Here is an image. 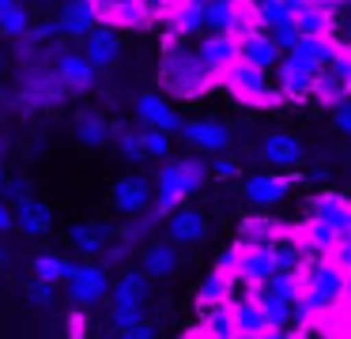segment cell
I'll return each mask as SVG.
<instances>
[{
    "mask_svg": "<svg viewBox=\"0 0 351 339\" xmlns=\"http://www.w3.org/2000/svg\"><path fill=\"white\" fill-rule=\"evenodd\" d=\"M298 173L291 170V173H280V170H257V173H250V177L242 181V196H245V203L250 208H276V203H283L291 196V188L298 185Z\"/></svg>",
    "mask_w": 351,
    "mask_h": 339,
    "instance_id": "obj_6",
    "label": "cell"
},
{
    "mask_svg": "<svg viewBox=\"0 0 351 339\" xmlns=\"http://www.w3.org/2000/svg\"><path fill=\"white\" fill-rule=\"evenodd\" d=\"M80 53H84L99 72H106V68H114L117 60H121V34L110 30V27H95L91 34L80 42Z\"/></svg>",
    "mask_w": 351,
    "mask_h": 339,
    "instance_id": "obj_21",
    "label": "cell"
},
{
    "mask_svg": "<svg viewBox=\"0 0 351 339\" xmlns=\"http://www.w3.org/2000/svg\"><path fill=\"white\" fill-rule=\"evenodd\" d=\"M178 264H182V253L170 238H152L147 245H140V271L152 283L155 279H170L178 271Z\"/></svg>",
    "mask_w": 351,
    "mask_h": 339,
    "instance_id": "obj_17",
    "label": "cell"
},
{
    "mask_svg": "<svg viewBox=\"0 0 351 339\" xmlns=\"http://www.w3.org/2000/svg\"><path fill=\"white\" fill-rule=\"evenodd\" d=\"M147 294H152V279L140 268L121 271L117 283H110V298H114V309H144Z\"/></svg>",
    "mask_w": 351,
    "mask_h": 339,
    "instance_id": "obj_22",
    "label": "cell"
},
{
    "mask_svg": "<svg viewBox=\"0 0 351 339\" xmlns=\"http://www.w3.org/2000/svg\"><path fill=\"white\" fill-rule=\"evenodd\" d=\"M152 200H155V185L144 173H125V177H117L114 188H110V203H114V211H121L125 218L144 211V208H152Z\"/></svg>",
    "mask_w": 351,
    "mask_h": 339,
    "instance_id": "obj_14",
    "label": "cell"
},
{
    "mask_svg": "<svg viewBox=\"0 0 351 339\" xmlns=\"http://www.w3.org/2000/svg\"><path fill=\"white\" fill-rule=\"evenodd\" d=\"M76 264H80V260H72V256L38 253V256L31 260V279H38V283H53V286H61V283H69V279H72Z\"/></svg>",
    "mask_w": 351,
    "mask_h": 339,
    "instance_id": "obj_28",
    "label": "cell"
},
{
    "mask_svg": "<svg viewBox=\"0 0 351 339\" xmlns=\"http://www.w3.org/2000/svg\"><path fill=\"white\" fill-rule=\"evenodd\" d=\"M162 226H167V238L174 241V245H204L208 241V215L197 208H178L170 211L167 218H162Z\"/></svg>",
    "mask_w": 351,
    "mask_h": 339,
    "instance_id": "obj_16",
    "label": "cell"
},
{
    "mask_svg": "<svg viewBox=\"0 0 351 339\" xmlns=\"http://www.w3.org/2000/svg\"><path fill=\"white\" fill-rule=\"evenodd\" d=\"M332 128H336L340 136H351V98L332 110Z\"/></svg>",
    "mask_w": 351,
    "mask_h": 339,
    "instance_id": "obj_49",
    "label": "cell"
},
{
    "mask_svg": "<svg viewBox=\"0 0 351 339\" xmlns=\"http://www.w3.org/2000/svg\"><path fill=\"white\" fill-rule=\"evenodd\" d=\"M76 140H80V147H106L110 143V117L106 113H99V110H84L76 117Z\"/></svg>",
    "mask_w": 351,
    "mask_h": 339,
    "instance_id": "obj_31",
    "label": "cell"
},
{
    "mask_svg": "<svg viewBox=\"0 0 351 339\" xmlns=\"http://www.w3.org/2000/svg\"><path fill=\"white\" fill-rule=\"evenodd\" d=\"M193 49H197L200 60H204L208 72L215 75V83H219L223 75L238 64V38H230V34H212V30H204Z\"/></svg>",
    "mask_w": 351,
    "mask_h": 339,
    "instance_id": "obj_13",
    "label": "cell"
},
{
    "mask_svg": "<svg viewBox=\"0 0 351 339\" xmlns=\"http://www.w3.org/2000/svg\"><path fill=\"white\" fill-rule=\"evenodd\" d=\"M110 140L117 143V151H121L125 162L140 166L144 162V147H140V125L136 121H129V125H121V121H110Z\"/></svg>",
    "mask_w": 351,
    "mask_h": 339,
    "instance_id": "obj_32",
    "label": "cell"
},
{
    "mask_svg": "<svg viewBox=\"0 0 351 339\" xmlns=\"http://www.w3.org/2000/svg\"><path fill=\"white\" fill-rule=\"evenodd\" d=\"M4 230H16V215H12V203L0 200V234Z\"/></svg>",
    "mask_w": 351,
    "mask_h": 339,
    "instance_id": "obj_51",
    "label": "cell"
},
{
    "mask_svg": "<svg viewBox=\"0 0 351 339\" xmlns=\"http://www.w3.org/2000/svg\"><path fill=\"white\" fill-rule=\"evenodd\" d=\"M27 298L34 301V305H53L57 301V286L53 283H38V279H31V283H27Z\"/></svg>",
    "mask_w": 351,
    "mask_h": 339,
    "instance_id": "obj_45",
    "label": "cell"
},
{
    "mask_svg": "<svg viewBox=\"0 0 351 339\" xmlns=\"http://www.w3.org/2000/svg\"><path fill=\"white\" fill-rule=\"evenodd\" d=\"M261 87H268V75L257 72V68H250V64H242V60H238V64L219 79V90H227L234 102H238V98H245L250 90H261Z\"/></svg>",
    "mask_w": 351,
    "mask_h": 339,
    "instance_id": "obj_30",
    "label": "cell"
},
{
    "mask_svg": "<svg viewBox=\"0 0 351 339\" xmlns=\"http://www.w3.org/2000/svg\"><path fill=\"white\" fill-rule=\"evenodd\" d=\"M132 117L140 128H159L167 136H178L185 125V117H178V110L170 105V98L162 90H140L136 102H132Z\"/></svg>",
    "mask_w": 351,
    "mask_h": 339,
    "instance_id": "obj_8",
    "label": "cell"
},
{
    "mask_svg": "<svg viewBox=\"0 0 351 339\" xmlns=\"http://www.w3.org/2000/svg\"><path fill=\"white\" fill-rule=\"evenodd\" d=\"M265 34L272 38V42L280 45L283 53H287L291 45H295L298 38H302V30H298V19H295V15H283V19H276L272 27H265Z\"/></svg>",
    "mask_w": 351,
    "mask_h": 339,
    "instance_id": "obj_38",
    "label": "cell"
},
{
    "mask_svg": "<svg viewBox=\"0 0 351 339\" xmlns=\"http://www.w3.org/2000/svg\"><path fill=\"white\" fill-rule=\"evenodd\" d=\"M295 19H298V30L313 38H336V30H340L336 27V12H325V8H306Z\"/></svg>",
    "mask_w": 351,
    "mask_h": 339,
    "instance_id": "obj_36",
    "label": "cell"
},
{
    "mask_svg": "<svg viewBox=\"0 0 351 339\" xmlns=\"http://www.w3.org/2000/svg\"><path fill=\"white\" fill-rule=\"evenodd\" d=\"M343 275L348 271L332 260V256H306L298 268V283H302V298H310L317 309H332L343 301Z\"/></svg>",
    "mask_w": 351,
    "mask_h": 339,
    "instance_id": "obj_4",
    "label": "cell"
},
{
    "mask_svg": "<svg viewBox=\"0 0 351 339\" xmlns=\"http://www.w3.org/2000/svg\"><path fill=\"white\" fill-rule=\"evenodd\" d=\"M12 215H16V230L27 234V238H42V234H49V226H53V208H49L46 200H34V196L19 200L16 208H12Z\"/></svg>",
    "mask_w": 351,
    "mask_h": 339,
    "instance_id": "obj_24",
    "label": "cell"
},
{
    "mask_svg": "<svg viewBox=\"0 0 351 339\" xmlns=\"http://www.w3.org/2000/svg\"><path fill=\"white\" fill-rule=\"evenodd\" d=\"M49 53H53V72H57V79L64 83V90H69V95H91L95 83H99V68H95L80 49H72L64 38L49 42Z\"/></svg>",
    "mask_w": 351,
    "mask_h": 339,
    "instance_id": "obj_5",
    "label": "cell"
},
{
    "mask_svg": "<svg viewBox=\"0 0 351 339\" xmlns=\"http://www.w3.org/2000/svg\"><path fill=\"white\" fill-rule=\"evenodd\" d=\"M106 241H114V230H110L106 223H72L69 226V245L76 249V256H84V260H99Z\"/></svg>",
    "mask_w": 351,
    "mask_h": 339,
    "instance_id": "obj_23",
    "label": "cell"
},
{
    "mask_svg": "<svg viewBox=\"0 0 351 339\" xmlns=\"http://www.w3.org/2000/svg\"><path fill=\"white\" fill-rule=\"evenodd\" d=\"M348 19H351V0H348Z\"/></svg>",
    "mask_w": 351,
    "mask_h": 339,
    "instance_id": "obj_57",
    "label": "cell"
},
{
    "mask_svg": "<svg viewBox=\"0 0 351 339\" xmlns=\"http://www.w3.org/2000/svg\"><path fill=\"white\" fill-rule=\"evenodd\" d=\"M4 181H8V173H4V166H0V188H4Z\"/></svg>",
    "mask_w": 351,
    "mask_h": 339,
    "instance_id": "obj_56",
    "label": "cell"
},
{
    "mask_svg": "<svg viewBox=\"0 0 351 339\" xmlns=\"http://www.w3.org/2000/svg\"><path fill=\"white\" fill-rule=\"evenodd\" d=\"M261 162H265L268 170L291 173L306 162V147H302V140L291 136V132H268L265 140H261Z\"/></svg>",
    "mask_w": 351,
    "mask_h": 339,
    "instance_id": "obj_12",
    "label": "cell"
},
{
    "mask_svg": "<svg viewBox=\"0 0 351 339\" xmlns=\"http://www.w3.org/2000/svg\"><path fill=\"white\" fill-rule=\"evenodd\" d=\"M117 339H155V324L152 321H140V324H132V328L117 331Z\"/></svg>",
    "mask_w": 351,
    "mask_h": 339,
    "instance_id": "obj_50",
    "label": "cell"
},
{
    "mask_svg": "<svg viewBox=\"0 0 351 339\" xmlns=\"http://www.w3.org/2000/svg\"><path fill=\"white\" fill-rule=\"evenodd\" d=\"M208 177H212V170H208L204 155L167 158V162L159 166V173L152 177V185H155V208H159L162 215L185 208V203H189V196L204 188Z\"/></svg>",
    "mask_w": 351,
    "mask_h": 339,
    "instance_id": "obj_2",
    "label": "cell"
},
{
    "mask_svg": "<svg viewBox=\"0 0 351 339\" xmlns=\"http://www.w3.org/2000/svg\"><path fill=\"white\" fill-rule=\"evenodd\" d=\"M242 0H208L204 4V30L212 34H230V23H234Z\"/></svg>",
    "mask_w": 351,
    "mask_h": 339,
    "instance_id": "obj_35",
    "label": "cell"
},
{
    "mask_svg": "<svg viewBox=\"0 0 351 339\" xmlns=\"http://www.w3.org/2000/svg\"><path fill=\"white\" fill-rule=\"evenodd\" d=\"M12 260V253H8V249H0V264H8Z\"/></svg>",
    "mask_w": 351,
    "mask_h": 339,
    "instance_id": "obj_55",
    "label": "cell"
},
{
    "mask_svg": "<svg viewBox=\"0 0 351 339\" xmlns=\"http://www.w3.org/2000/svg\"><path fill=\"white\" fill-rule=\"evenodd\" d=\"M174 136H167V132H159V128H140V147H144V155L147 158H159V162H167L170 158V151H174Z\"/></svg>",
    "mask_w": 351,
    "mask_h": 339,
    "instance_id": "obj_37",
    "label": "cell"
},
{
    "mask_svg": "<svg viewBox=\"0 0 351 339\" xmlns=\"http://www.w3.org/2000/svg\"><path fill=\"white\" fill-rule=\"evenodd\" d=\"M328 256H332V260L340 264L343 271H351V230H343V234H340V241H336V249H332Z\"/></svg>",
    "mask_w": 351,
    "mask_h": 339,
    "instance_id": "obj_48",
    "label": "cell"
},
{
    "mask_svg": "<svg viewBox=\"0 0 351 339\" xmlns=\"http://www.w3.org/2000/svg\"><path fill=\"white\" fill-rule=\"evenodd\" d=\"M185 339H208V336H204V328L197 324V328H189V331H185Z\"/></svg>",
    "mask_w": 351,
    "mask_h": 339,
    "instance_id": "obj_52",
    "label": "cell"
},
{
    "mask_svg": "<svg viewBox=\"0 0 351 339\" xmlns=\"http://www.w3.org/2000/svg\"><path fill=\"white\" fill-rule=\"evenodd\" d=\"M34 4H42V8H57L61 0H34Z\"/></svg>",
    "mask_w": 351,
    "mask_h": 339,
    "instance_id": "obj_54",
    "label": "cell"
},
{
    "mask_svg": "<svg viewBox=\"0 0 351 339\" xmlns=\"http://www.w3.org/2000/svg\"><path fill=\"white\" fill-rule=\"evenodd\" d=\"M208 170H212V177L227 181V177H238V173H242V162H238L234 155H227V151H219V155H212Z\"/></svg>",
    "mask_w": 351,
    "mask_h": 339,
    "instance_id": "obj_41",
    "label": "cell"
},
{
    "mask_svg": "<svg viewBox=\"0 0 351 339\" xmlns=\"http://www.w3.org/2000/svg\"><path fill=\"white\" fill-rule=\"evenodd\" d=\"M27 30H31V12H27L19 0H0V38L16 42Z\"/></svg>",
    "mask_w": 351,
    "mask_h": 339,
    "instance_id": "obj_34",
    "label": "cell"
},
{
    "mask_svg": "<svg viewBox=\"0 0 351 339\" xmlns=\"http://www.w3.org/2000/svg\"><path fill=\"white\" fill-rule=\"evenodd\" d=\"M185 147L197 151V155H219V151L230 147V128L215 117H185L182 132Z\"/></svg>",
    "mask_w": 351,
    "mask_h": 339,
    "instance_id": "obj_10",
    "label": "cell"
},
{
    "mask_svg": "<svg viewBox=\"0 0 351 339\" xmlns=\"http://www.w3.org/2000/svg\"><path fill=\"white\" fill-rule=\"evenodd\" d=\"M27 196H31V185H27V177H8V181H4V188H0V200L12 203V208H16L19 200H27Z\"/></svg>",
    "mask_w": 351,
    "mask_h": 339,
    "instance_id": "obj_44",
    "label": "cell"
},
{
    "mask_svg": "<svg viewBox=\"0 0 351 339\" xmlns=\"http://www.w3.org/2000/svg\"><path fill=\"white\" fill-rule=\"evenodd\" d=\"M31 38L42 45H49V42L61 38V27H57V19H38V23H31Z\"/></svg>",
    "mask_w": 351,
    "mask_h": 339,
    "instance_id": "obj_46",
    "label": "cell"
},
{
    "mask_svg": "<svg viewBox=\"0 0 351 339\" xmlns=\"http://www.w3.org/2000/svg\"><path fill=\"white\" fill-rule=\"evenodd\" d=\"M348 98H351V87L340 79V75H332L328 68H321V72L313 75V83H310V102L325 105V110H336V105L348 102Z\"/></svg>",
    "mask_w": 351,
    "mask_h": 339,
    "instance_id": "obj_29",
    "label": "cell"
},
{
    "mask_svg": "<svg viewBox=\"0 0 351 339\" xmlns=\"http://www.w3.org/2000/svg\"><path fill=\"white\" fill-rule=\"evenodd\" d=\"M238 60L268 75V72H276V64L283 60V49L265 34V30H253V34H245L242 42H238Z\"/></svg>",
    "mask_w": 351,
    "mask_h": 339,
    "instance_id": "obj_20",
    "label": "cell"
},
{
    "mask_svg": "<svg viewBox=\"0 0 351 339\" xmlns=\"http://www.w3.org/2000/svg\"><path fill=\"white\" fill-rule=\"evenodd\" d=\"M332 45H336V38H313V34H302L287 53H283V60H287L291 68H298V72H306V75L313 79V75H317L321 68H328V60H332Z\"/></svg>",
    "mask_w": 351,
    "mask_h": 339,
    "instance_id": "obj_15",
    "label": "cell"
},
{
    "mask_svg": "<svg viewBox=\"0 0 351 339\" xmlns=\"http://www.w3.org/2000/svg\"><path fill=\"white\" fill-rule=\"evenodd\" d=\"M132 256V245H125V241H106V249H102L99 253V264L102 268H117V264H125Z\"/></svg>",
    "mask_w": 351,
    "mask_h": 339,
    "instance_id": "obj_42",
    "label": "cell"
},
{
    "mask_svg": "<svg viewBox=\"0 0 351 339\" xmlns=\"http://www.w3.org/2000/svg\"><path fill=\"white\" fill-rule=\"evenodd\" d=\"M200 328H204L208 339H238V324H234V309L230 305H212L200 309Z\"/></svg>",
    "mask_w": 351,
    "mask_h": 339,
    "instance_id": "obj_33",
    "label": "cell"
},
{
    "mask_svg": "<svg viewBox=\"0 0 351 339\" xmlns=\"http://www.w3.org/2000/svg\"><path fill=\"white\" fill-rule=\"evenodd\" d=\"M238 294V279H230L227 271L212 268L204 279L197 283V305L200 309H212V305H230Z\"/></svg>",
    "mask_w": 351,
    "mask_h": 339,
    "instance_id": "obj_25",
    "label": "cell"
},
{
    "mask_svg": "<svg viewBox=\"0 0 351 339\" xmlns=\"http://www.w3.org/2000/svg\"><path fill=\"white\" fill-rule=\"evenodd\" d=\"M159 90L167 98H178V102H200L212 90H219L215 75L204 68V60L197 57V49L189 45V38H178L170 30H162L159 42Z\"/></svg>",
    "mask_w": 351,
    "mask_h": 339,
    "instance_id": "obj_1",
    "label": "cell"
},
{
    "mask_svg": "<svg viewBox=\"0 0 351 339\" xmlns=\"http://www.w3.org/2000/svg\"><path fill=\"white\" fill-rule=\"evenodd\" d=\"M64 294H69L72 309H95L110 294V271L99 260H80L72 279L64 283Z\"/></svg>",
    "mask_w": 351,
    "mask_h": 339,
    "instance_id": "obj_7",
    "label": "cell"
},
{
    "mask_svg": "<svg viewBox=\"0 0 351 339\" xmlns=\"http://www.w3.org/2000/svg\"><path fill=\"white\" fill-rule=\"evenodd\" d=\"M140 321H147L144 309H114V313H110L114 331H125V328H132V324H140Z\"/></svg>",
    "mask_w": 351,
    "mask_h": 339,
    "instance_id": "obj_47",
    "label": "cell"
},
{
    "mask_svg": "<svg viewBox=\"0 0 351 339\" xmlns=\"http://www.w3.org/2000/svg\"><path fill=\"white\" fill-rule=\"evenodd\" d=\"M336 38H340V42H348V45H351V23H348V27H343V34H336Z\"/></svg>",
    "mask_w": 351,
    "mask_h": 339,
    "instance_id": "obj_53",
    "label": "cell"
},
{
    "mask_svg": "<svg viewBox=\"0 0 351 339\" xmlns=\"http://www.w3.org/2000/svg\"><path fill=\"white\" fill-rule=\"evenodd\" d=\"M162 218H167V215L152 203V211L144 208V211H136V215H129V223L121 226V238H117V241H125V245H132V249L147 245V241L155 238V230L162 226Z\"/></svg>",
    "mask_w": 351,
    "mask_h": 339,
    "instance_id": "obj_26",
    "label": "cell"
},
{
    "mask_svg": "<svg viewBox=\"0 0 351 339\" xmlns=\"http://www.w3.org/2000/svg\"><path fill=\"white\" fill-rule=\"evenodd\" d=\"M12 102H16L19 113H42V110H53V105L69 102V90L57 79L53 64H31L19 72Z\"/></svg>",
    "mask_w": 351,
    "mask_h": 339,
    "instance_id": "obj_3",
    "label": "cell"
},
{
    "mask_svg": "<svg viewBox=\"0 0 351 339\" xmlns=\"http://www.w3.org/2000/svg\"><path fill=\"white\" fill-rule=\"evenodd\" d=\"M276 90L283 95V102L287 105H302V102H310V75L306 72H298V68H291L287 60H280L276 64Z\"/></svg>",
    "mask_w": 351,
    "mask_h": 339,
    "instance_id": "obj_27",
    "label": "cell"
},
{
    "mask_svg": "<svg viewBox=\"0 0 351 339\" xmlns=\"http://www.w3.org/2000/svg\"><path fill=\"white\" fill-rule=\"evenodd\" d=\"M287 230H291V223L268 215V211H253V215L238 218V238L234 241H245V245H276Z\"/></svg>",
    "mask_w": 351,
    "mask_h": 339,
    "instance_id": "obj_19",
    "label": "cell"
},
{
    "mask_svg": "<svg viewBox=\"0 0 351 339\" xmlns=\"http://www.w3.org/2000/svg\"><path fill=\"white\" fill-rule=\"evenodd\" d=\"M57 27H61L64 42H84L95 27H99V15H95L91 0H61V15H53Z\"/></svg>",
    "mask_w": 351,
    "mask_h": 339,
    "instance_id": "obj_18",
    "label": "cell"
},
{
    "mask_svg": "<svg viewBox=\"0 0 351 339\" xmlns=\"http://www.w3.org/2000/svg\"><path fill=\"white\" fill-rule=\"evenodd\" d=\"M328 72L340 75V79L351 87V45H348V42H340V38H336V45H332V60H328Z\"/></svg>",
    "mask_w": 351,
    "mask_h": 339,
    "instance_id": "obj_40",
    "label": "cell"
},
{
    "mask_svg": "<svg viewBox=\"0 0 351 339\" xmlns=\"http://www.w3.org/2000/svg\"><path fill=\"white\" fill-rule=\"evenodd\" d=\"M253 12H257L261 30L272 27V23H276V19H283V15H295V12L287 8V0H253Z\"/></svg>",
    "mask_w": 351,
    "mask_h": 339,
    "instance_id": "obj_39",
    "label": "cell"
},
{
    "mask_svg": "<svg viewBox=\"0 0 351 339\" xmlns=\"http://www.w3.org/2000/svg\"><path fill=\"white\" fill-rule=\"evenodd\" d=\"M99 15V27H110V30H144L152 27V8L144 0H102L95 8Z\"/></svg>",
    "mask_w": 351,
    "mask_h": 339,
    "instance_id": "obj_11",
    "label": "cell"
},
{
    "mask_svg": "<svg viewBox=\"0 0 351 339\" xmlns=\"http://www.w3.org/2000/svg\"><path fill=\"white\" fill-rule=\"evenodd\" d=\"M234 249H238V268H234L238 286H257L280 271L276 245H245V241H234Z\"/></svg>",
    "mask_w": 351,
    "mask_h": 339,
    "instance_id": "obj_9",
    "label": "cell"
},
{
    "mask_svg": "<svg viewBox=\"0 0 351 339\" xmlns=\"http://www.w3.org/2000/svg\"><path fill=\"white\" fill-rule=\"evenodd\" d=\"M250 4H253V0H250Z\"/></svg>",
    "mask_w": 351,
    "mask_h": 339,
    "instance_id": "obj_58",
    "label": "cell"
},
{
    "mask_svg": "<svg viewBox=\"0 0 351 339\" xmlns=\"http://www.w3.org/2000/svg\"><path fill=\"white\" fill-rule=\"evenodd\" d=\"M87 331H91V316H87V309H72V313L64 316V336L69 339H87Z\"/></svg>",
    "mask_w": 351,
    "mask_h": 339,
    "instance_id": "obj_43",
    "label": "cell"
}]
</instances>
